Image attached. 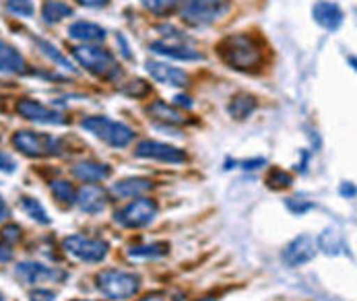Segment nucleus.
I'll return each instance as SVG.
<instances>
[{"label": "nucleus", "instance_id": "f257e3e1", "mask_svg": "<svg viewBox=\"0 0 357 301\" xmlns=\"http://www.w3.org/2000/svg\"><path fill=\"white\" fill-rule=\"evenodd\" d=\"M217 52L229 68L240 72H255L264 62V50L260 42L248 33L225 36L217 44Z\"/></svg>", "mask_w": 357, "mask_h": 301}, {"label": "nucleus", "instance_id": "f03ea898", "mask_svg": "<svg viewBox=\"0 0 357 301\" xmlns=\"http://www.w3.org/2000/svg\"><path fill=\"white\" fill-rule=\"evenodd\" d=\"M83 130L91 132L96 139L103 141L105 145L109 147H116V149H124L132 143L135 139V130L122 122H116V120H109L105 116H93V118H87L83 120Z\"/></svg>", "mask_w": 357, "mask_h": 301}, {"label": "nucleus", "instance_id": "7ed1b4c3", "mask_svg": "<svg viewBox=\"0 0 357 301\" xmlns=\"http://www.w3.org/2000/svg\"><path fill=\"white\" fill-rule=\"evenodd\" d=\"M98 289L109 300H130L141 289V279L135 272L107 268L98 275Z\"/></svg>", "mask_w": 357, "mask_h": 301}, {"label": "nucleus", "instance_id": "20e7f679", "mask_svg": "<svg viewBox=\"0 0 357 301\" xmlns=\"http://www.w3.org/2000/svg\"><path fill=\"white\" fill-rule=\"evenodd\" d=\"M229 10V0H184L180 15L190 27H208Z\"/></svg>", "mask_w": 357, "mask_h": 301}, {"label": "nucleus", "instance_id": "39448f33", "mask_svg": "<svg viewBox=\"0 0 357 301\" xmlns=\"http://www.w3.org/2000/svg\"><path fill=\"white\" fill-rule=\"evenodd\" d=\"M13 147L27 157H52L62 153V141L46 132L19 130L13 137Z\"/></svg>", "mask_w": 357, "mask_h": 301}, {"label": "nucleus", "instance_id": "423d86ee", "mask_svg": "<svg viewBox=\"0 0 357 301\" xmlns=\"http://www.w3.org/2000/svg\"><path fill=\"white\" fill-rule=\"evenodd\" d=\"M73 56L79 60V64L83 68H87L91 75L96 77H103V79H109L114 75H118V64H116V58L103 48H98L93 44H83V46H77L73 50Z\"/></svg>", "mask_w": 357, "mask_h": 301}, {"label": "nucleus", "instance_id": "0eeeda50", "mask_svg": "<svg viewBox=\"0 0 357 301\" xmlns=\"http://www.w3.org/2000/svg\"><path fill=\"white\" fill-rule=\"evenodd\" d=\"M155 217H157V202L151 199H139L116 213V221L128 229L145 227L153 221Z\"/></svg>", "mask_w": 357, "mask_h": 301}, {"label": "nucleus", "instance_id": "6e6552de", "mask_svg": "<svg viewBox=\"0 0 357 301\" xmlns=\"http://www.w3.org/2000/svg\"><path fill=\"white\" fill-rule=\"evenodd\" d=\"M64 250L81 262H102L107 256V244L87 236H70L64 240Z\"/></svg>", "mask_w": 357, "mask_h": 301}, {"label": "nucleus", "instance_id": "1a4fd4ad", "mask_svg": "<svg viewBox=\"0 0 357 301\" xmlns=\"http://www.w3.org/2000/svg\"><path fill=\"white\" fill-rule=\"evenodd\" d=\"M17 277L27 283V285H38V283H44V281H64L68 275L56 266H46L42 262H33V260H25V262H19L17 268H15Z\"/></svg>", "mask_w": 357, "mask_h": 301}, {"label": "nucleus", "instance_id": "9d476101", "mask_svg": "<svg viewBox=\"0 0 357 301\" xmlns=\"http://www.w3.org/2000/svg\"><path fill=\"white\" fill-rule=\"evenodd\" d=\"M17 111H19V116H23L29 122H36V124H48V126L66 124L64 114H60L36 100H21L17 103Z\"/></svg>", "mask_w": 357, "mask_h": 301}, {"label": "nucleus", "instance_id": "9b49d317", "mask_svg": "<svg viewBox=\"0 0 357 301\" xmlns=\"http://www.w3.org/2000/svg\"><path fill=\"white\" fill-rule=\"evenodd\" d=\"M137 157L141 159H153L161 163H184L186 161V153L178 147H172L167 143H157V141H143L139 143V147L135 150Z\"/></svg>", "mask_w": 357, "mask_h": 301}, {"label": "nucleus", "instance_id": "f8f14e48", "mask_svg": "<svg viewBox=\"0 0 357 301\" xmlns=\"http://www.w3.org/2000/svg\"><path fill=\"white\" fill-rule=\"evenodd\" d=\"M147 72L151 75V79L167 85V87H186L190 83L188 72H184L182 68H176L167 62H159V60H147Z\"/></svg>", "mask_w": 357, "mask_h": 301}, {"label": "nucleus", "instance_id": "ddd939ff", "mask_svg": "<svg viewBox=\"0 0 357 301\" xmlns=\"http://www.w3.org/2000/svg\"><path fill=\"white\" fill-rule=\"evenodd\" d=\"M314 256H316V242H314L310 236H300V238H296L294 242H289V244L285 246V250L281 254L283 262H285L287 266H291V268L306 264V262H310Z\"/></svg>", "mask_w": 357, "mask_h": 301}, {"label": "nucleus", "instance_id": "4468645a", "mask_svg": "<svg viewBox=\"0 0 357 301\" xmlns=\"http://www.w3.org/2000/svg\"><path fill=\"white\" fill-rule=\"evenodd\" d=\"M312 15H314V21H316L320 27L328 29V31L339 29L341 23H343V10H341V6L335 4V2H326V0L316 2V6L312 8Z\"/></svg>", "mask_w": 357, "mask_h": 301}, {"label": "nucleus", "instance_id": "2eb2a0df", "mask_svg": "<svg viewBox=\"0 0 357 301\" xmlns=\"http://www.w3.org/2000/svg\"><path fill=\"white\" fill-rule=\"evenodd\" d=\"M151 50L155 54L174 58V60H184V62H192V60H203V54L192 50L190 46H186L182 40H174V42H153Z\"/></svg>", "mask_w": 357, "mask_h": 301}, {"label": "nucleus", "instance_id": "dca6fc26", "mask_svg": "<svg viewBox=\"0 0 357 301\" xmlns=\"http://www.w3.org/2000/svg\"><path fill=\"white\" fill-rule=\"evenodd\" d=\"M77 204L83 213H89V215H98L102 213L107 204V196L100 186H83L79 192H77Z\"/></svg>", "mask_w": 357, "mask_h": 301}, {"label": "nucleus", "instance_id": "f3484780", "mask_svg": "<svg viewBox=\"0 0 357 301\" xmlns=\"http://www.w3.org/2000/svg\"><path fill=\"white\" fill-rule=\"evenodd\" d=\"M73 176L79 178L85 184H93V182H103L112 176L109 165L98 163V161H81L73 167Z\"/></svg>", "mask_w": 357, "mask_h": 301}, {"label": "nucleus", "instance_id": "a211bd4d", "mask_svg": "<svg viewBox=\"0 0 357 301\" xmlns=\"http://www.w3.org/2000/svg\"><path fill=\"white\" fill-rule=\"evenodd\" d=\"M25 68V58L19 50L0 40V75H23Z\"/></svg>", "mask_w": 357, "mask_h": 301}, {"label": "nucleus", "instance_id": "6ab92c4d", "mask_svg": "<svg viewBox=\"0 0 357 301\" xmlns=\"http://www.w3.org/2000/svg\"><path fill=\"white\" fill-rule=\"evenodd\" d=\"M68 36L83 44H98V42H103L105 29L96 23H89V21H75L68 27Z\"/></svg>", "mask_w": 357, "mask_h": 301}, {"label": "nucleus", "instance_id": "aec40b11", "mask_svg": "<svg viewBox=\"0 0 357 301\" xmlns=\"http://www.w3.org/2000/svg\"><path fill=\"white\" fill-rule=\"evenodd\" d=\"M153 188V182L147 178H126L118 184H114V194H118L120 199H135V196H143L145 192H149Z\"/></svg>", "mask_w": 357, "mask_h": 301}, {"label": "nucleus", "instance_id": "412c9836", "mask_svg": "<svg viewBox=\"0 0 357 301\" xmlns=\"http://www.w3.org/2000/svg\"><path fill=\"white\" fill-rule=\"evenodd\" d=\"M316 246L324 252V254H328V256L349 254V252H347V246H345V240H343V233H339V231L333 229V227H326V229L318 236Z\"/></svg>", "mask_w": 357, "mask_h": 301}, {"label": "nucleus", "instance_id": "4be33fe9", "mask_svg": "<svg viewBox=\"0 0 357 301\" xmlns=\"http://www.w3.org/2000/svg\"><path fill=\"white\" fill-rule=\"evenodd\" d=\"M147 114H149L151 118H155V120L165 122V124H184V122H186L184 114L178 111L176 107L167 105L165 101H155V103H151V105L147 107Z\"/></svg>", "mask_w": 357, "mask_h": 301}, {"label": "nucleus", "instance_id": "5701e85b", "mask_svg": "<svg viewBox=\"0 0 357 301\" xmlns=\"http://www.w3.org/2000/svg\"><path fill=\"white\" fill-rule=\"evenodd\" d=\"M255 109L256 100L250 93H240V95H236L234 100L229 101V105H227L229 116L236 118V120H246V118H250V114H252Z\"/></svg>", "mask_w": 357, "mask_h": 301}, {"label": "nucleus", "instance_id": "b1692460", "mask_svg": "<svg viewBox=\"0 0 357 301\" xmlns=\"http://www.w3.org/2000/svg\"><path fill=\"white\" fill-rule=\"evenodd\" d=\"M70 15H73V8L66 2H60V0H44V4H42V19L46 23H60L62 19H66Z\"/></svg>", "mask_w": 357, "mask_h": 301}, {"label": "nucleus", "instance_id": "393cba45", "mask_svg": "<svg viewBox=\"0 0 357 301\" xmlns=\"http://www.w3.org/2000/svg\"><path fill=\"white\" fill-rule=\"evenodd\" d=\"M36 46H38L40 52H42L48 60H52L54 64H58V66H62V68H66V70H73V72L77 70L75 64H73L62 52L58 50L56 46H52L50 42H46V40H42V38H36Z\"/></svg>", "mask_w": 357, "mask_h": 301}, {"label": "nucleus", "instance_id": "a878e982", "mask_svg": "<svg viewBox=\"0 0 357 301\" xmlns=\"http://www.w3.org/2000/svg\"><path fill=\"white\" fill-rule=\"evenodd\" d=\"M167 252H169V244H165V242H153V244H147V246L130 248L128 256L135 258V260H149V258H161Z\"/></svg>", "mask_w": 357, "mask_h": 301}, {"label": "nucleus", "instance_id": "bb28decb", "mask_svg": "<svg viewBox=\"0 0 357 301\" xmlns=\"http://www.w3.org/2000/svg\"><path fill=\"white\" fill-rule=\"evenodd\" d=\"M21 208L27 213L29 219L38 221L40 225H50V217H48L46 208L42 206V202L40 201L29 199V196H21Z\"/></svg>", "mask_w": 357, "mask_h": 301}, {"label": "nucleus", "instance_id": "cd10ccee", "mask_svg": "<svg viewBox=\"0 0 357 301\" xmlns=\"http://www.w3.org/2000/svg\"><path fill=\"white\" fill-rule=\"evenodd\" d=\"M50 190H52V196L60 202V204H68V206H70V204H75V201H77V192H75V188H73L68 182H64V180H56V182H52Z\"/></svg>", "mask_w": 357, "mask_h": 301}, {"label": "nucleus", "instance_id": "c85d7f7f", "mask_svg": "<svg viewBox=\"0 0 357 301\" xmlns=\"http://www.w3.org/2000/svg\"><path fill=\"white\" fill-rule=\"evenodd\" d=\"M141 2L149 13H153L157 17L172 15L180 6V0H141Z\"/></svg>", "mask_w": 357, "mask_h": 301}, {"label": "nucleus", "instance_id": "c756f323", "mask_svg": "<svg viewBox=\"0 0 357 301\" xmlns=\"http://www.w3.org/2000/svg\"><path fill=\"white\" fill-rule=\"evenodd\" d=\"M266 184H268L273 190H281V188H289V186L294 184V178H291L287 171L273 167V169L268 171V176H266Z\"/></svg>", "mask_w": 357, "mask_h": 301}, {"label": "nucleus", "instance_id": "7c9ffc66", "mask_svg": "<svg viewBox=\"0 0 357 301\" xmlns=\"http://www.w3.org/2000/svg\"><path fill=\"white\" fill-rule=\"evenodd\" d=\"M6 10L17 17H33V2L31 0H6Z\"/></svg>", "mask_w": 357, "mask_h": 301}, {"label": "nucleus", "instance_id": "2f4dec72", "mask_svg": "<svg viewBox=\"0 0 357 301\" xmlns=\"http://www.w3.org/2000/svg\"><path fill=\"white\" fill-rule=\"evenodd\" d=\"M122 93H126L128 98H147V95L151 93V85H147L145 81L137 79V81L128 83V85L122 89Z\"/></svg>", "mask_w": 357, "mask_h": 301}, {"label": "nucleus", "instance_id": "473e14b6", "mask_svg": "<svg viewBox=\"0 0 357 301\" xmlns=\"http://www.w3.org/2000/svg\"><path fill=\"white\" fill-rule=\"evenodd\" d=\"M0 236H2V242H6V244H15V242H19V238H21V227H19V225H15V223H8V225H4V227H2Z\"/></svg>", "mask_w": 357, "mask_h": 301}, {"label": "nucleus", "instance_id": "72a5a7b5", "mask_svg": "<svg viewBox=\"0 0 357 301\" xmlns=\"http://www.w3.org/2000/svg\"><path fill=\"white\" fill-rule=\"evenodd\" d=\"M285 204H287V208H289L291 213H296V215H304V213H307V210L314 206L312 202L298 201V199H287V201H285Z\"/></svg>", "mask_w": 357, "mask_h": 301}, {"label": "nucleus", "instance_id": "f704fd0d", "mask_svg": "<svg viewBox=\"0 0 357 301\" xmlns=\"http://www.w3.org/2000/svg\"><path fill=\"white\" fill-rule=\"evenodd\" d=\"M15 169H17V161H15L8 153L0 150V171H4V173H15Z\"/></svg>", "mask_w": 357, "mask_h": 301}, {"label": "nucleus", "instance_id": "c9c22d12", "mask_svg": "<svg viewBox=\"0 0 357 301\" xmlns=\"http://www.w3.org/2000/svg\"><path fill=\"white\" fill-rule=\"evenodd\" d=\"M56 300V293L50 289H36L29 293V301H54Z\"/></svg>", "mask_w": 357, "mask_h": 301}, {"label": "nucleus", "instance_id": "e433bc0d", "mask_svg": "<svg viewBox=\"0 0 357 301\" xmlns=\"http://www.w3.org/2000/svg\"><path fill=\"white\" fill-rule=\"evenodd\" d=\"M13 260V250L6 242H0V262H10Z\"/></svg>", "mask_w": 357, "mask_h": 301}, {"label": "nucleus", "instance_id": "4c0bfd02", "mask_svg": "<svg viewBox=\"0 0 357 301\" xmlns=\"http://www.w3.org/2000/svg\"><path fill=\"white\" fill-rule=\"evenodd\" d=\"M77 2L83 6H89V8H102L107 4V0H77Z\"/></svg>", "mask_w": 357, "mask_h": 301}, {"label": "nucleus", "instance_id": "58836bf2", "mask_svg": "<svg viewBox=\"0 0 357 301\" xmlns=\"http://www.w3.org/2000/svg\"><path fill=\"white\" fill-rule=\"evenodd\" d=\"M118 44H120V48H122V56L126 58V60H130L132 58V54H130V48H128V44H126V40H124V36H118V40H116Z\"/></svg>", "mask_w": 357, "mask_h": 301}, {"label": "nucleus", "instance_id": "ea45409f", "mask_svg": "<svg viewBox=\"0 0 357 301\" xmlns=\"http://www.w3.org/2000/svg\"><path fill=\"white\" fill-rule=\"evenodd\" d=\"M174 101H176V105H180V107H186V109L192 107V100H190L188 95H176Z\"/></svg>", "mask_w": 357, "mask_h": 301}, {"label": "nucleus", "instance_id": "a19ab883", "mask_svg": "<svg viewBox=\"0 0 357 301\" xmlns=\"http://www.w3.org/2000/svg\"><path fill=\"white\" fill-rule=\"evenodd\" d=\"M141 301H178V300H172V295H167V293H153V295H147L145 300Z\"/></svg>", "mask_w": 357, "mask_h": 301}, {"label": "nucleus", "instance_id": "79ce46f5", "mask_svg": "<svg viewBox=\"0 0 357 301\" xmlns=\"http://www.w3.org/2000/svg\"><path fill=\"white\" fill-rule=\"evenodd\" d=\"M264 163H266L264 159H255V161H244L242 167H244V169H258V167H262Z\"/></svg>", "mask_w": 357, "mask_h": 301}, {"label": "nucleus", "instance_id": "37998d69", "mask_svg": "<svg viewBox=\"0 0 357 301\" xmlns=\"http://www.w3.org/2000/svg\"><path fill=\"white\" fill-rule=\"evenodd\" d=\"M6 219H8V206H6L4 199L0 196V223H2V221H6Z\"/></svg>", "mask_w": 357, "mask_h": 301}, {"label": "nucleus", "instance_id": "c03bdc74", "mask_svg": "<svg viewBox=\"0 0 357 301\" xmlns=\"http://www.w3.org/2000/svg\"><path fill=\"white\" fill-rule=\"evenodd\" d=\"M341 194H343V196H356L354 184H343V186H341Z\"/></svg>", "mask_w": 357, "mask_h": 301}, {"label": "nucleus", "instance_id": "a18cd8bd", "mask_svg": "<svg viewBox=\"0 0 357 301\" xmlns=\"http://www.w3.org/2000/svg\"><path fill=\"white\" fill-rule=\"evenodd\" d=\"M0 301H4V295H2V291H0Z\"/></svg>", "mask_w": 357, "mask_h": 301}]
</instances>
